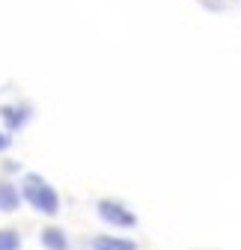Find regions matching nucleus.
Instances as JSON below:
<instances>
[{
	"mask_svg": "<svg viewBox=\"0 0 241 250\" xmlns=\"http://www.w3.org/2000/svg\"><path fill=\"white\" fill-rule=\"evenodd\" d=\"M21 194H24V200L33 206L36 211H42V214H57L60 211V197H57V191L39 176V173H27L24 176V185H21Z\"/></svg>",
	"mask_w": 241,
	"mask_h": 250,
	"instance_id": "nucleus-1",
	"label": "nucleus"
},
{
	"mask_svg": "<svg viewBox=\"0 0 241 250\" xmlns=\"http://www.w3.org/2000/svg\"><path fill=\"white\" fill-rule=\"evenodd\" d=\"M99 217L104 224H110V227H122V229H134L137 227V214L128 211L122 203H116V200H101L99 203Z\"/></svg>",
	"mask_w": 241,
	"mask_h": 250,
	"instance_id": "nucleus-2",
	"label": "nucleus"
},
{
	"mask_svg": "<svg viewBox=\"0 0 241 250\" xmlns=\"http://www.w3.org/2000/svg\"><path fill=\"white\" fill-rule=\"evenodd\" d=\"M30 116H33V107L30 104H3L0 107V119H3L6 131H21L30 122Z\"/></svg>",
	"mask_w": 241,
	"mask_h": 250,
	"instance_id": "nucleus-3",
	"label": "nucleus"
},
{
	"mask_svg": "<svg viewBox=\"0 0 241 250\" xmlns=\"http://www.w3.org/2000/svg\"><path fill=\"white\" fill-rule=\"evenodd\" d=\"M21 200H24V194H18V188L12 185V182H0V211H15L18 206H21Z\"/></svg>",
	"mask_w": 241,
	"mask_h": 250,
	"instance_id": "nucleus-4",
	"label": "nucleus"
},
{
	"mask_svg": "<svg viewBox=\"0 0 241 250\" xmlns=\"http://www.w3.org/2000/svg\"><path fill=\"white\" fill-rule=\"evenodd\" d=\"M93 250H137L131 238H116V235H99L93 238Z\"/></svg>",
	"mask_w": 241,
	"mask_h": 250,
	"instance_id": "nucleus-5",
	"label": "nucleus"
},
{
	"mask_svg": "<svg viewBox=\"0 0 241 250\" xmlns=\"http://www.w3.org/2000/svg\"><path fill=\"white\" fill-rule=\"evenodd\" d=\"M42 244H45V250H69V238L60 227L42 229Z\"/></svg>",
	"mask_w": 241,
	"mask_h": 250,
	"instance_id": "nucleus-6",
	"label": "nucleus"
},
{
	"mask_svg": "<svg viewBox=\"0 0 241 250\" xmlns=\"http://www.w3.org/2000/svg\"><path fill=\"white\" fill-rule=\"evenodd\" d=\"M0 250H21V235L15 229H0Z\"/></svg>",
	"mask_w": 241,
	"mask_h": 250,
	"instance_id": "nucleus-7",
	"label": "nucleus"
},
{
	"mask_svg": "<svg viewBox=\"0 0 241 250\" xmlns=\"http://www.w3.org/2000/svg\"><path fill=\"white\" fill-rule=\"evenodd\" d=\"M9 146H12V137H9V134H3V131H0V152H6Z\"/></svg>",
	"mask_w": 241,
	"mask_h": 250,
	"instance_id": "nucleus-8",
	"label": "nucleus"
}]
</instances>
